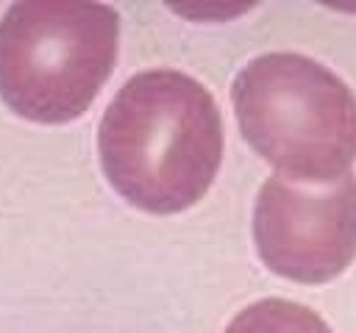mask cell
<instances>
[{"mask_svg": "<svg viewBox=\"0 0 356 333\" xmlns=\"http://www.w3.org/2000/svg\"><path fill=\"white\" fill-rule=\"evenodd\" d=\"M97 153L106 180L134 208L178 214L214 183L222 117L200 80L178 69H147L108 103Z\"/></svg>", "mask_w": 356, "mask_h": 333, "instance_id": "1", "label": "cell"}, {"mask_svg": "<svg viewBox=\"0 0 356 333\" xmlns=\"http://www.w3.org/2000/svg\"><path fill=\"white\" fill-rule=\"evenodd\" d=\"M245 142L286 180L328 186L356 161V97L300 53H264L231 86Z\"/></svg>", "mask_w": 356, "mask_h": 333, "instance_id": "2", "label": "cell"}, {"mask_svg": "<svg viewBox=\"0 0 356 333\" xmlns=\"http://www.w3.org/2000/svg\"><path fill=\"white\" fill-rule=\"evenodd\" d=\"M120 17L95 0H22L0 19V97L22 119H78L117 64Z\"/></svg>", "mask_w": 356, "mask_h": 333, "instance_id": "3", "label": "cell"}, {"mask_svg": "<svg viewBox=\"0 0 356 333\" xmlns=\"http://www.w3.org/2000/svg\"><path fill=\"white\" fill-rule=\"evenodd\" d=\"M253 241L264 266L295 283H325L356 258V175L309 189L273 175L253 208Z\"/></svg>", "mask_w": 356, "mask_h": 333, "instance_id": "4", "label": "cell"}, {"mask_svg": "<svg viewBox=\"0 0 356 333\" xmlns=\"http://www.w3.org/2000/svg\"><path fill=\"white\" fill-rule=\"evenodd\" d=\"M225 333H331V327L317 311L300 302L267 297L242 308Z\"/></svg>", "mask_w": 356, "mask_h": 333, "instance_id": "5", "label": "cell"}]
</instances>
